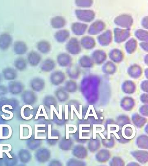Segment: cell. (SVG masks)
Instances as JSON below:
<instances>
[{
	"label": "cell",
	"mask_w": 148,
	"mask_h": 166,
	"mask_svg": "<svg viewBox=\"0 0 148 166\" xmlns=\"http://www.w3.org/2000/svg\"><path fill=\"white\" fill-rule=\"evenodd\" d=\"M6 107H9L10 109H12V106H10V105H4V106H3V107H2V111H3L4 112L6 113L9 114H10V117H6L4 116V115H1L2 118H3V119H12V117H13V114H12V112H11L9 111L8 110H6V109H5V108Z\"/></svg>",
	"instance_id": "7a4b0ae2"
},
{
	"label": "cell",
	"mask_w": 148,
	"mask_h": 166,
	"mask_svg": "<svg viewBox=\"0 0 148 166\" xmlns=\"http://www.w3.org/2000/svg\"><path fill=\"white\" fill-rule=\"evenodd\" d=\"M6 147H8V150H3V145H2V144H0V159L3 158V153H6L9 158H12V156L10 155V153H9V152H10L11 150H12L11 145H10V144H6Z\"/></svg>",
	"instance_id": "6da1fadb"
},
{
	"label": "cell",
	"mask_w": 148,
	"mask_h": 166,
	"mask_svg": "<svg viewBox=\"0 0 148 166\" xmlns=\"http://www.w3.org/2000/svg\"><path fill=\"white\" fill-rule=\"evenodd\" d=\"M3 126H4V127L6 126V127H8V129H9V134L7 136H3L0 138V139H8L10 138L12 134V130L11 127L8 125H3Z\"/></svg>",
	"instance_id": "3957f363"
},
{
	"label": "cell",
	"mask_w": 148,
	"mask_h": 166,
	"mask_svg": "<svg viewBox=\"0 0 148 166\" xmlns=\"http://www.w3.org/2000/svg\"><path fill=\"white\" fill-rule=\"evenodd\" d=\"M48 139H59L58 137H52L51 136V126H50V128L49 127Z\"/></svg>",
	"instance_id": "277c9868"
}]
</instances>
